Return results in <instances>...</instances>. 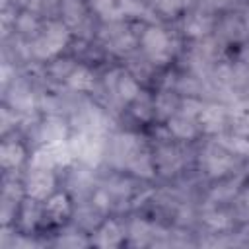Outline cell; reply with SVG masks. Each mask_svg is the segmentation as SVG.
Masks as SVG:
<instances>
[{
	"label": "cell",
	"mask_w": 249,
	"mask_h": 249,
	"mask_svg": "<svg viewBox=\"0 0 249 249\" xmlns=\"http://www.w3.org/2000/svg\"><path fill=\"white\" fill-rule=\"evenodd\" d=\"M68 84H70V88H74L78 91H86V89H91L93 88V76L86 68H76L68 76Z\"/></svg>",
	"instance_id": "9"
},
{
	"label": "cell",
	"mask_w": 249,
	"mask_h": 249,
	"mask_svg": "<svg viewBox=\"0 0 249 249\" xmlns=\"http://www.w3.org/2000/svg\"><path fill=\"white\" fill-rule=\"evenodd\" d=\"M220 144L224 148H228L230 152L241 154V156H249V138H241V136H220Z\"/></svg>",
	"instance_id": "11"
},
{
	"label": "cell",
	"mask_w": 249,
	"mask_h": 249,
	"mask_svg": "<svg viewBox=\"0 0 249 249\" xmlns=\"http://www.w3.org/2000/svg\"><path fill=\"white\" fill-rule=\"evenodd\" d=\"M70 146H72L74 156L82 158L88 163H95L99 160V156H101V142L97 140L95 132H82V134H78L70 142Z\"/></svg>",
	"instance_id": "3"
},
{
	"label": "cell",
	"mask_w": 249,
	"mask_h": 249,
	"mask_svg": "<svg viewBox=\"0 0 249 249\" xmlns=\"http://www.w3.org/2000/svg\"><path fill=\"white\" fill-rule=\"evenodd\" d=\"M247 200H249V195H247Z\"/></svg>",
	"instance_id": "25"
},
{
	"label": "cell",
	"mask_w": 249,
	"mask_h": 249,
	"mask_svg": "<svg viewBox=\"0 0 249 249\" xmlns=\"http://www.w3.org/2000/svg\"><path fill=\"white\" fill-rule=\"evenodd\" d=\"M93 6L105 18H119L123 14L121 8H119V4H117V0H93Z\"/></svg>",
	"instance_id": "16"
},
{
	"label": "cell",
	"mask_w": 249,
	"mask_h": 249,
	"mask_svg": "<svg viewBox=\"0 0 249 249\" xmlns=\"http://www.w3.org/2000/svg\"><path fill=\"white\" fill-rule=\"evenodd\" d=\"M130 233H132L134 241L144 243V239H146V237H148V233H150V228H148V224H144V222H134V224H132Z\"/></svg>",
	"instance_id": "21"
},
{
	"label": "cell",
	"mask_w": 249,
	"mask_h": 249,
	"mask_svg": "<svg viewBox=\"0 0 249 249\" xmlns=\"http://www.w3.org/2000/svg\"><path fill=\"white\" fill-rule=\"evenodd\" d=\"M2 72H4V78H2V80L6 82V80H8V74H10V68H8V66H4V68H2Z\"/></svg>",
	"instance_id": "24"
},
{
	"label": "cell",
	"mask_w": 249,
	"mask_h": 249,
	"mask_svg": "<svg viewBox=\"0 0 249 249\" xmlns=\"http://www.w3.org/2000/svg\"><path fill=\"white\" fill-rule=\"evenodd\" d=\"M208 224L212 226V228H226L228 226V220L222 216V214H212V216H208Z\"/></svg>",
	"instance_id": "23"
},
{
	"label": "cell",
	"mask_w": 249,
	"mask_h": 249,
	"mask_svg": "<svg viewBox=\"0 0 249 249\" xmlns=\"http://www.w3.org/2000/svg\"><path fill=\"white\" fill-rule=\"evenodd\" d=\"M136 154H138V142H136L134 136H130V134L117 136V140H115V156L117 158H121V160L130 163V160Z\"/></svg>",
	"instance_id": "6"
},
{
	"label": "cell",
	"mask_w": 249,
	"mask_h": 249,
	"mask_svg": "<svg viewBox=\"0 0 249 249\" xmlns=\"http://www.w3.org/2000/svg\"><path fill=\"white\" fill-rule=\"evenodd\" d=\"M202 126L208 130V132H218L224 124V109L218 107V105H208V107H202L200 115H198Z\"/></svg>",
	"instance_id": "5"
},
{
	"label": "cell",
	"mask_w": 249,
	"mask_h": 249,
	"mask_svg": "<svg viewBox=\"0 0 249 249\" xmlns=\"http://www.w3.org/2000/svg\"><path fill=\"white\" fill-rule=\"evenodd\" d=\"M231 158L226 154H218V152H210L206 156V167L212 175H224L230 167H231Z\"/></svg>",
	"instance_id": "8"
},
{
	"label": "cell",
	"mask_w": 249,
	"mask_h": 249,
	"mask_svg": "<svg viewBox=\"0 0 249 249\" xmlns=\"http://www.w3.org/2000/svg\"><path fill=\"white\" fill-rule=\"evenodd\" d=\"M43 138L47 144H53V142H62L64 140V126L58 123V121H51L43 126Z\"/></svg>",
	"instance_id": "13"
},
{
	"label": "cell",
	"mask_w": 249,
	"mask_h": 249,
	"mask_svg": "<svg viewBox=\"0 0 249 249\" xmlns=\"http://www.w3.org/2000/svg\"><path fill=\"white\" fill-rule=\"evenodd\" d=\"M23 160V148L16 142H6L0 148V161L4 167H16Z\"/></svg>",
	"instance_id": "7"
},
{
	"label": "cell",
	"mask_w": 249,
	"mask_h": 249,
	"mask_svg": "<svg viewBox=\"0 0 249 249\" xmlns=\"http://www.w3.org/2000/svg\"><path fill=\"white\" fill-rule=\"evenodd\" d=\"M68 41V31L62 23H51L43 37H39L33 45V53L41 58H49L56 54Z\"/></svg>",
	"instance_id": "1"
},
{
	"label": "cell",
	"mask_w": 249,
	"mask_h": 249,
	"mask_svg": "<svg viewBox=\"0 0 249 249\" xmlns=\"http://www.w3.org/2000/svg\"><path fill=\"white\" fill-rule=\"evenodd\" d=\"M142 45L144 51L148 53V56L156 62H165L169 56V41L167 35L160 29V27H150L144 37H142Z\"/></svg>",
	"instance_id": "2"
},
{
	"label": "cell",
	"mask_w": 249,
	"mask_h": 249,
	"mask_svg": "<svg viewBox=\"0 0 249 249\" xmlns=\"http://www.w3.org/2000/svg\"><path fill=\"white\" fill-rule=\"evenodd\" d=\"M54 163H56V160H54V154H53V150H51L49 144L45 148L37 150L35 156H33V160H31V165L33 167H39V169H51Z\"/></svg>",
	"instance_id": "12"
},
{
	"label": "cell",
	"mask_w": 249,
	"mask_h": 249,
	"mask_svg": "<svg viewBox=\"0 0 249 249\" xmlns=\"http://www.w3.org/2000/svg\"><path fill=\"white\" fill-rule=\"evenodd\" d=\"M183 113H185V117H193V115H200V111H202V105L198 103V101H193V99H187L185 103H183Z\"/></svg>",
	"instance_id": "22"
},
{
	"label": "cell",
	"mask_w": 249,
	"mask_h": 249,
	"mask_svg": "<svg viewBox=\"0 0 249 249\" xmlns=\"http://www.w3.org/2000/svg\"><path fill=\"white\" fill-rule=\"evenodd\" d=\"M130 167L134 173L138 175H146L150 177L152 175V165H150V160L144 156V154H136L132 160H130Z\"/></svg>",
	"instance_id": "18"
},
{
	"label": "cell",
	"mask_w": 249,
	"mask_h": 249,
	"mask_svg": "<svg viewBox=\"0 0 249 249\" xmlns=\"http://www.w3.org/2000/svg\"><path fill=\"white\" fill-rule=\"evenodd\" d=\"M53 185H54V179H53L49 169L33 167V171L27 177V193L33 198H45L51 193Z\"/></svg>",
	"instance_id": "4"
},
{
	"label": "cell",
	"mask_w": 249,
	"mask_h": 249,
	"mask_svg": "<svg viewBox=\"0 0 249 249\" xmlns=\"http://www.w3.org/2000/svg\"><path fill=\"white\" fill-rule=\"evenodd\" d=\"M169 128H171L177 136H181V138H191V136L195 134V126L191 124L189 117H177V119H171Z\"/></svg>",
	"instance_id": "14"
},
{
	"label": "cell",
	"mask_w": 249,
	"mask_h": 249,
	"mask_svg": "<svg viewBox=\"0 0 249 249\" xmlns=\"http://www.w3.org/2000/svg\"><path fill=\"white\" fill-rule=\"evenodd\" d=\"M47 210H49V214H53L56 218L62 216V214H66L68 212V200H66V196L64 195H54L53 198H49Z\"/></svg>",
	"instance_id": "17"
},
{
	"label": "cell",
	"mask_w": 249,
	"mask_h": 249,
	"mask_svg": "<svg viewBox=\"0 0 249 249\" xmlns=\"http://www.w3.org/2000/svg\"><path fill=\"white\" fill-rule=\"evenodd\" d=\"M121 237H123V233H121L119 226H117L115 222H109V224H105V226L101 228L97 243H99L101 247H115V245L121 241Z\"/></svg>",
	"instance_id": "10"
},
{
	"label": "cell",
	"mask_w": 249,
	"mask_h": 249,
	"mask_svg": "<svg viewBox=\"0 0 249 249\" xmlns=\"http://www.w3.org/2000/svg\"><path fill=\"white\" fill-rule=\"evenodd\" d=\"M233 121H235L237 132L243 134L245 138H249V111L237 107V109L233 111Z\"/></svg>",
	"instance_id": "19"
},
{
	"label": "cell",
	"mask_w": 249,
	"mask_h": 249,
	"mask_svg": "<svg viewBox=\"0 0 249 249\" xmlns=\"http://www.w3.org/2000/svg\"><path fill=\"white\" fill-rule=\"evenodd\" d=\"M119 91H121V95L124 99H132V97L138 95V86H136V82L132 78H123L121 84H119Z\"/></svg>",
	"instance_id": "20"
},
{
	"label": "cell",
	"mask_w": 249,
	"mask_h": 249,
	"mask_svg": "<svg viewBox=\"0 0 249 249\" xmlns=\"http://www.w3.org/2000/svg\"><path fill=\"white\" fill-rule=\"evenodd\" d=\"M187 31H189V35H195V37H200V35H204L208 29H210V21L206 19V18H202V16H193L189 21H187Z\"/></svg>",
	"instance_id": "15"
}]
</instances>
